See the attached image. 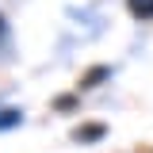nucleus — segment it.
<instances>
[{
    "label": "nucleus",
    "mask_w": 153,
    "mask_h": 153,
    "mask_svg": "<svg viewBox=\"0 0 153 153\" xmlns=\"http://www.w3.org/2000/svg\"><path fill=\"white\" fill-rule=\"evenodd\" d=\"M126 4H130V12H134V16L153 19V0H126Z\"/></svg>",
    "instance_id": "nucleus-1"
},
{
    "label": "nucleus",
    "mask_w": 153,
    "mask_h": 153,
    "mask_svg": "<svg viewBox=\"0 0 153 153\" xmlns=\"http://www.w3.org/2000/svg\"><path fill=\"white\" fill-rule=\"evenodd\" d=\"M100 134H103V126H84V130H76V138H80V142H92Z\"/></svg>",
    "instance_id": "nucleus-2"
},
{
    "label": "nucleus",
    "mask_w": 153,
    "mask_h": 153,
    "mask_svg": "<svg viewBox=\"0 0 153 153\" xmlns=\"http://www.w3.org/2000/svg\"><path fill=\"white\" fill-rule=\"evenodd\" d=\"M103 76H107V69H92V73L84 76V84H96V80H103Z\"/></svg>",
    "instance_id": "nucleus-3"
},
{
    "label": "nucleus",
    "mask_w": 153,
    "mask_h": 153,
    "mask_svg": "<svg viewBox=\"0 0 153 153\" xmlns=\"http://www.w3.org/2000/svg\"><path fill=\"white\" fill-rule=\"evenodd\" d=\"M16 119H19L16 111H4V115H0V126H12V123H16Z\"/></svg>",
    "instance_id": "nucleus-4"
},
{
    "label": "nucleus",
    "mask_w": 153,
    "mask_h": 153,
    "mask_svg": "<svg viewBox=\"0 0 153 153\" xmlns=\"http://www.w3.org/2000/svg\"><path fill=\"white\" fill-rule=\"evenodd\" d=\"M0 31H4V27H0Z\"/></svg>",
    "instance_id": "nucleus-5"
}]
</instances>
